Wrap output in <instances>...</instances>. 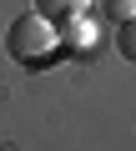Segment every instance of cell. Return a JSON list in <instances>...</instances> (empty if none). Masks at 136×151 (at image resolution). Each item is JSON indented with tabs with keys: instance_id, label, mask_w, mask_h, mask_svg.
I'll list each match as a JSON object with an SVG mask.
<instances>
[{
	"instance_id": "1",
	"label": "cell",
	"mask_w": 136,
	"mask_h": 151,
	"mask_svg": "<svg viewBox=\"0 0 136 151\" xmlns=\"http://www.w3.org/2000/svg\"><path fill=\"white\" fill-rule=\"evenodd\" d=\"M5 50L20 60V65H45L55 50H60V35H55V25L45 20V15H15V25L5 30Z\"/></svg>"
},
{
	"instance_id": "2",
	"label": "cell",
	"mask_w": 136,
	"mask_h": 151,
	"mask_svg": "<svg viewBox=\"0 0 136 151\" xmlns=\"http://www.w3.org/2000/svg\"><path fill=\"white\" fill-rule=\"evenodd\" d=\"M55 35H60V50H65V55H91V50H96V40H101V30H96V20H91V15L60 20V25H55Z\"/></svg>"
},
{
	"instance_id": "3",
	"label": "cell",
	"mask_w": 136,
	"mask_h": 151,
	"mask_svg": "<svg viewBox=\"0 0 136 151\" xmlns=\"http://www.w3.org/2000/svg\"><path fill=\"white\" fill-rule=\"evenodd\" d=\"M35 15H45L50 25H60V20L91 15V0H35Z\"/></svg>"
},
{
	"instance_id": "4",
	"label": "cell",
	"mask_w": 136,
	"mask_h": 151,
	"mask_svg": "<svg viewBox=\"0 0 136 151\" xmlns=\"http://www.w3.org/2000/svg\"><path fill=\"white\" fill-rule=\"evenodd\" d=\"M116 50H121V55H126V60L136 65V15L116 25Z\"/></svg>"
},
{
	"instance_id": "5",
	"label": "cell",
	"mask_w": 136,
	"mask_h": 151,
	"mask_svg": "<svg viewBox=\"0 0 136 151\" xmlns=\"http://www.w3.org/2000/svg\"><path fill=\"white\" fill-rule=\"evenodd\" d=\"M106 15H116V25L131 20V15H136V0H106Z\"/></svg>"
}]
</instances>
